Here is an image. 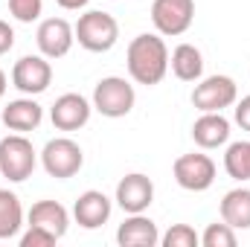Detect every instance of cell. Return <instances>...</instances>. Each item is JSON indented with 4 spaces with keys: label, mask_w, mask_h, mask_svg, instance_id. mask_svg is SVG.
I'll return each instance as SVG.
<instances>
[{
    "label": "cell",
    "mask_w": 250,
    "mask_h": 247,
    "mask_svg": "<svg viewBox=\"0 0 250 247\" xmlns=\"http://www.w3.org/2000/svg\"><path fill=\"white\" fill-rule=\"evenodd\" d=\"M90 111H93V105L82 93H64L50 108V120L59 131H79L90 123Z\"/></svg>",
    "instance_id": "11"
},
{
    "label": "cell",
    "mask_w": 250,
    "mask_h": 247,
    "mask_svg": "<svg viewBox=\"0 0 250 247\" xmlns=\"http://www.w3.org/2000/svg\"><path fill=\"white\" fill-rule=\"evenodd\" d=\"M53 82V64L44 56H23L12 67V84L23 96H38Z\"/></svg>",
    "instance_id": "9"
},
{
    "label": "cell",
    "mask_w": 250,
    "mask_h": 247,
    "mask_svg": "<svg viewBox=\"0 0 250 247\" xmlns=\"http://www.w3.org/2000/svg\"><path fill=\"white\" fill-rule=\"evenodd\" d=\"M62 9H67V12H79V9H84L90 0H56Z\"/></svg>",
    "instance_id": "28"
},
{
    "label": "cell",
    "mask_w": 250,
    "mask_h": 247,
    "mask_svg": "<svg viewBox=\"0 0 250 247\" xmlns=\"http://www.w3.org/2000/svg\"><path fill=\"white\" fill-rule=\"evenodd\" d=\"M201 245L204 247H236V230L230 224H207V230L201 233Z\"/></svg>",
    "instance_id": "23"
},
{
    "label": "cell",
    "mask_w": 250,
    "mask_h": 247,
    "mask_svg": "<svg viewBox=\"0 0 250 247\" xmlns=\"http://www.w3.org/2000/svg\"><path fill=\"white\" fill-rule=\"evenodd\" d=\"M59 242L50 230L44 227H35V224H26V233L21 236V247H53Z\"/></svg>",
    "instance_id": "25"
},
{
    "label": "cell",
    "mask_w": 250,
    "mask_h": 247,
    "mask_svg": "<svg viewBox=\"0 0 250 247\" xmlns=\"http://www.w3.org/2000/svg\"><path fill=\"white\" fill-rule=\"evenodd\" d=\"M151 201H154V184L146 175H140V172L125 175L123 181L117 184V204H120V209L128 212V215L146 212L151 206Z\"/></svg>",
    "instance_id": "13"
},
{
    "label": "cell",
    "mask_w": 250,
    "mask_h": 247,
    "mask_svg": "<svg viewBox=\"0 0 250 247\" xmlns=\"http://www.w3.org/2000/svg\"><path fill=\"white\" fill-rule=\"evenodd\" d=\"M172 175L187 192H207L215 184V163L209 154H181L172 166Z\"/></svg>",
    "instance_id": "8"
},
{
    "label": "cell",
    "mask_w": 250,
    "mask_h": 247,
    "mask_svg": "<svg viewBox=\"0 0 250 247\" xmlns=\"http://www.w3.org/2000/svg\"><path fill=\"white\" fill-rule=\"evenodd\" d=\"M35 41H38L41 56L56 62V59H64L73 50L76 32H73V26L64 18H47V21H41V26L35 32Z\"/></svg>",
    "instance_id": "10"
},
{
    "label": "cell",
    "mask_w": 250,
    "mask_h": 247,
    "mask_svg": "<svg viewBox=\"0 0 250 247\" xmlns=\"http://www.w3.org/2000/svg\"><path fill=\"white\" fill-rule=\"evenodd\" d=\"M117 245L120 247H157L160 245V230H157V224L148 215L134 212L120 224Z\"/></svg>",
    "instance_id": "14"
},
{
    "label": "cell",
    "mask_w": 250,
    "mask_h": 247,
    "mask_svg": "<svg viewBox=\"0 0 250 247\" xmlns=\"http://www.w3.org/2000/svg\"><path fill=\"white\" fill-rule=\"evenodd\" d=\"M125 64H128V76L137 84H146V87L160 84L169 73V47L160 38V32L157 35H151V32L137 35L128 44Z\"/></svg>",
    "instance_id": "1"
},
{
    "label": "cell",
    "mask_w": 250,
    "mask_h": 247,
    "mask_svg": "<svg viewBox=\"0 0 250 247\" xmlns=\"http://www.w3.org/2000/svg\"><path fill=\"white\" fill-rule=\"evenodd\" d=\"M111 209H114V204H111V198H108L105 192L87 189V192H82V195L76 198V204H73V218H76L79 227L96 230V227L108 224Z\"/></svg>",
    "instance_id": "12"
},
{
    "label": "cell",
    "mask_w": 250,
    "mask_h": 247,
    "mask_svg": "<svg viewBox=\"0 0 250 247\" xmlns=\"http://www.w3.org/2000/svg\"><path fill=\"white\" fill-rule=\"evenodd\" d=\"M233 117H236V125H239L242 131H250V96L236 99V111H233Z\"/></svg>",
    "instance_id": "26"
},
{
    "label": "cell",
    "mask_w": 250,
    "mask_h": 247,
    "mask_svg": "<svg viewBox=\"0 0 250 247\" xmlns=\"http://www.w3.org/2000/svg\"><path fill=\"white\" fill-rule=\"evenodd\" d=\"M26 224L44 227L56 239H62L64 233H67V227H70V212L64 209L59 201H35L32 209L26 212Z\"/></svg>",
    "instance_id": "17"
},
{
    "label": "cell",
    "mask_w": 250,
    "mask_h": 247,
    "mask_svg": "<svg viewBox=\"0 0 250 247\" xmlns=\"http://www.w3.org/2000/svg\"><path fill=\"white\" fill-rule=\"evenodd\" d=\"M73 32H76L79 47H84L87 53H108V50H114V44L120 38V23L114 15L90 9V12L79 15Z\"/></svg>",
    "instance_id": "2"
},
{
    "label": "cell",
    "mask_w": 250,
    "mask_h": 247,
    "mask_svg": "<svg viewBox=\"0 0 250 247\" xmlns=\"http://www.w3.org/2000/svg\"><path fill=\"white\" fill-rule=\"evenodd\" d=\"M3 125L15 134H26V131H35L41 120H44V108L32 99V96H23V99H12L3 114H0Z\"/></svg>",
    "instance_id": "15"
},
{
    "label": "cell",
    "mask_w": 250,
    "mask_h": 247,
    "mask_svg": "<svg viewBox=\"0 0 250 247\" xmlns=\"http://www.w3.org/2000/svg\"><path fill=\"white\" fill-rule=\"evenodd\" d=\"M134 102H137V93H134V84L125 82L123 76H105L96 87H93V108L108 117V120H120L128 117L134 111Z\"/></svg>",
    "instance_id": "4"
},
{
    "label": "cell",
    "mask_w": 250,
    "mask_h": 247,
    "mask_svg": "<svg viewBox=\"0 0 250 247\" xmlns=\"http://www.w3.org/2000/svg\"><path fill=\"white\" fill-rule=\"evenodd\" d=\"M221 221L230 224L233 230H250V189L239 186V189H230L224 198H221Z\"/></svg>",
    "instance_id": "18"
},
{
    "label": "cell",
    "mask_w": 250,
    "mask_h": 247,
    "mask_svg": "<svg viewBox=\"0 0 250 247\" xmlns=\"http://www.w3.org/2000/svg\"><path fill=\"white\" fill-rule=\"evenodd\" d=\"M38 163V151L23 134H9L0 140V175L12 184H23L32 178Z\"/></svg>",
    "instance_id": "3"
},
{
    "label": "cell",
    "mask_w": 250,
    "mask_h": 247,
    "mask_svg": "<svg viewBox=\"0 0 250 247\" xmlns=\"http://www.w3.org/2000/svg\"><path fill=\"white\" fill-rule=\"evenodd\" d=\"M6 87H9V79H6V73L0 70V99L6 96Z\"/></svg>",
    "instance_id": "29"
},
{
    "label": "cell",
    "mask_w": 250,
    "mask_h": 247,
    "mask_svg": "<svg viewBox=\"0 0 250 247\" xmlns=\"http://www.w3.org/2000/svg\"><path fill=\"white\" fill-rule=\"evenodd\" d=\"M41 166L50 178L56 181H67L73 175H79V169L84 166V154H82V145L70 137H56L44 145L41 151Z\"/></svg>",
    "instance_id": "5"
},
{
    "label": "cell",
    "mask_w": 250,
    "mask_h": 247,
    "mask_svg": "<svg viewBox=\"0 0 250 247\" xmlns=\"http://www.w3.org/2000/svg\"><path fill=\"white\" fill-rule=\"evenodd\" d=\"M23 227L21 198L9 189H0V239H15Z\"/></svg>",
    "instance_id": "20"
},
{
    "label": "cell",
    "mask_w": 250,
    "mask_h": 247,
    "mask_svg": "<svg viewBox=\"0 0 250 247\" xmlns=\"http://www.w3.org/2000/svg\"><path fill=\"white\" fill-rule=\"evenodd\" d=\"M41 9H44V0H9V12L15 21L21 23H32L41 18Z\"/></svg>",
    "instance_id": "24"
},
{
    "label": "cell",
    "mask_w": 250,
    "mask_h": 247,
    "mask_svg": "<svg viewBox=\"0 0 250 247\" xmlns=\"http://www.w3.org/2000/svg\"><path fill=\"white\" fill-rule=\"evenodd\" d=\"M192 140L201 148H218V145H224L230 140V120L221 111L201 114L195 120V125H192Z\"/></svg>",
    "instance_id": "16"
},
{
    "label": "cell",
    "mask_w": 250,
    "mask_h": 247,
    "mask_svg": "<svg viewBox=\"0 0 250 247\" xmlns=\"http://www.w3.org/2000/svg\"><path fill=\"white\" fill-rule=\"evenodd\" d=\"M239 99V87L230 76H207L195 84L192 90V105L201 111V114H209V111H224V108H233Z\"/></svg>",
    "instance_id": "6"
},
{
    "label": "cell",
    "mask_w": 250,
    "mask_h": 247,
    "mask_svg": "<svg viewBox=\"0 0 250 247\" xmlns=\"http://www.w3.org/2000/svg\"><path fill=\"white\" fill-rule=\"evenodd\" d=\"M160 245L163 247H198L201 245V236H198L189 224H172V227L160 236Z\"/></svg>",
    "instance_id": "22"
},
{
    "label": "cell",
    "mask_w": 250,
    "mask_h": 247,
    "mask_svg": "<svg viewBox=\"0 0 250 247\" xmlns=\"http://www.w3.org/2000/svg\"><path fill=\"white\" fill-rule=\"evenodd\" d=\"M12 47H15V29L6 21H0V56H6Z\"/></svg>",
    "instance_id": "27"
},
{
    "label": "cell",
    "mask_w": 250,
    "mask_h": 247,
    "mask_svg": "<svg viewBox=\"0 0 250 247\" xmlns=\"http://www.w3.org/2000/svg\"><path fill=\"white\" fill-rule=\"evenodd\" d=\"M195 21V0H154L151 23L160 35H184Z\"/></svg>",
    "instance_id": "7"
},
{
    "label": "cell",
    "mask_w": 250,
    "mask_h": 247,
    "mask_svg": "<svg viewBox=\"0 0 250 247\" xmlns=\"http://www.w3.org/2000/svg\"><path fill=\"white\" fill-rule=\"evenodd\" d=\"M169 67L181 82H198L204 76V56L195 44H178L169 56Z\"/></svg>",
    "instance_id": "19"
},
{
    "label": "cell",
    "mask_w": 250,
    "mask_h": 247,
    "mask_svg": "<svg viewBox=\"0 0 250 247\" xmlns=\"http://www.w3.org/2000/svg\"><path fill=\"white\" fill-rule=\"evenodd\" d=\"M224 169L239 184L250 181V140H239V143L227 145V151H224Z\"/></svg>",
    "instance_id": "21"
}]
</instances>
